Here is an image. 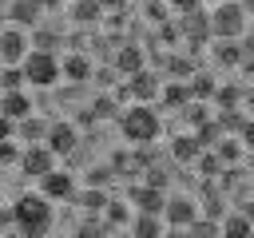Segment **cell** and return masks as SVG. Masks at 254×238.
<instances>
[{
	"label": "cell",
	"mask_w": 254,
	"mask_h": 238,
	"mask_svg": "<svg viewBox=\"0 0 254 238\" xmlns=\"http://www.w3.org/2000/svg\"><path fill=\"white\" fill-rule=\"evenodd\" d=\"M12 226L20 238H48L56 226V206L36 190V194H20L12 202Z\"/></svg>",
	"instance_id": "cell-1"
},
{
	"label": "cell",
	"mask_w": 254,
	"mask_h": 238,
	"mask_svg": "<svg viewBox=\"0 0 254 238\" xmlns=\"http://www.w3.org/2000/svg\"><path fill=\"white\" fill-rule=\"evenodd\" d=\"M20 87H24L20 63H0V95H4V91H20Z\"/></svg>",
	"instance_id": "cell-29"
},
{
	"label": "cell",
	"mask_w": 254,
	"mask_h": 238,
	"mask_svg": "<svg viewBox=\"0 0 254 238\" xmlns=\"http://www.w3.org/2000/svg\"><path fill=\"white\" fill-rule=\"evenodd\" d=\"M238 210H242V214H246V218H250V222H254V198H246V202H242V206H238Z\"/></svg>",
	"instance_id": "cell-43"
},
{
	"label": "cell",
	"mask_w": 254,
	"mask_h": 238,
	"mask_svg": "<svg viewBox=\"0 0 254 238\" xmlns=\"http://www.w3.org/2000/svg\"><path fill=\"white\" fill-rule=\"evenodd\" d=\"M8 226H12V206H4V202H0V234H4Z\"/></svg>",
	"instance_id": "cell-40"
},
{
	"label": "cell",
	"mask_w": 254,
	"mask_h": 238,
	"mask_svg": "<svg viewBox=\"0 0 254 238\" xmlns=\"http://www.w3.org/2000/svg\"><path fill=\"white\" fill-rule=\"evenodd\" d=\"M127 4H143V0H127Z\"/></svg>",
	"instance_id": "cell-47"
},
{
	"label": "cell",
	"mask_w": 254,
	"mask_h": 238,
	"mask_svg": "<svg viewBox=\"0 0 254 238\" xmlns=\"http://www.w3.org/2000/svg\"><path fill=\"white\" fill-rule=\"evenodd\" d=\"M95 4H99L103 12H123V8H127V0H95Z\"/></svg>",
	"instance_id": "cell-39"
},
{
	"label": "cell",
	"mask_w": 254,
	"mask_h": 238,
	"mask_svg": "<svg viewBox=\"0 0 254 238\" xmlns=\"http://www.w3.org/2000/svg\"><path fill=\"white\" fill-rule=\"evenodd\" d=\"M111 67H115L119 75H135L139 67H147V56H143V48H139V44H119V48H115Z\"/></svg>",
	"instance_id": "cell-15"
},
{
	"label": "cell",
	"mask_w": 254,
	"mask_h": 238,
	"mask_svg": "<svg viewBox=\"0 0 254 238\" xmlns=\"http://www.w3.org/2000/svg\"><path fill=\"white\" fill-rule=\"evenodd\" d=\"M123 238H131V234H127V230H123Z\"/></svg>",
	"instance_id": "cell-48"
},
{
	"label": "cell",
	"mask_w": 254,
	"mask_h": 238,
	"mask_svg": "<svg viewBox=\"0 0 254 238\" xmlns=\"http://www.w3.org/2000/svg\"><path fill=\"white\" fill-rule=\"evenodd\" d=\"M20 163V147H16V139H4L0 143V167H16Z\"/></svg>",
	"instance_id": "cell-34"
},
{
	"label": "cell",
	"mask_w": 254,
	"mask_h": 238,
	"mask_svg": "<svg viewBox=\"0 0 254 238\" xmlns=\"http://www.w3.org/2000/svg\"><path fill=\"white\" fill-rule=\"evenodd\" d=\"M99 16H103V8H99L95 0H75V4H71V20L83 24V28H87V24H99Z\"/></svg>",
	"instance_id": "cell-27"
},
{
	"label": "cell",
	"mask_w": 254,
	"mask_h": 238,
	"mask_svg": "<svg viewBox=\"0 0 254 238\" xmlns=\"http://www.w3.org/2000/svg\"><path fill=\"white\" fill-rule=\"evenodd\" d=\"M238 4H242V8H246V12H254V0H238Z\"/></svg>",
	"instance_id": "cell-45"
},
{
	"label": "cell",
	"mask_w": 254,
	"mask_h": 238,
	"mask_svg": "<svg viewBox=\"0 0 254 238\" xmlns=\"http://www.w3.org/2000/svg\"><path fill=\"white\" fill-rule=\"evenodd\" d=\"M28 178H40V175H48L52 167H56V155L44 147V143H28L24 151H20V163H16Z\"/></svg>",
	"instance_id": "cell-9"
},
{
	"label": "cell",
	"mask_w": 254,
	"mask_h": 238,
	"mask_svg": "<svg viewBox=\"0 0 254 238\" xmlns=\"http://www.w3.org/2000/svg\"><path fill=\"white\" fill-rule=\"evenodd\" d=\"M115 119H119L123 139L135 143V147H147V143L159 139V131H163V115H159L151 103H131V107H123Z\"/></svg>",
	"instance_id": "cell-2"
},
{
	"label": "cell",
	"mask_w": 254,
	"mask_h": 238,
	"mask_svg": "<svg viewBox=\"0 0 254 238\" xmlns=\"http://www.w3.org/2000/svg\"><path fill=\"white\" fill-rule=\"evenodd\" d=\"M4 20H8V16H4V8H0V28H4Z\"/></svg>",
	"instance_id": "cell-46"
},
{
	"label": "cell",
	"mask_w": 254,
	"mask_h": 238,
	"mask_svg": "<svg viewBox=\"0 0 254 238\" xmlns=\"http://www.w3.org/2000/svg\"><path fill=\"white\" fill-rule=\"evenodd\" d=\"M250 238H254V234H250Z\"/></svg>",
	"instance_id": "cell-50"
},
{
	"label": "cell",
	"mask_w": 254,
	"mask_h": 238,
	"mask_svg": "<svg viewBox=\"0 0 254 238\" xmlns=\"http://www.w3.org/2000/svg\"><path fill=\"white\" fill-rule=\"evenodd\" d=\"M0 238H4V234H0Z\"/></svg>",
	"instance_id": "cell-49"
},
{
	"label": "cell",
	"mask_w": 254,
	"mask_h": 238,
	"mask_svg": "<svg viewBox=\"0 0 254 238\" xmlns=\"http://www.w3.org/2000/svg\"><path fill=\"white\" fill-rule=\"evenodd\" d=\"M167 67H171V75H175V79H187V75H190V71H194V67H190V60H187V56H171V63H167Z\"/></svg>",
	"instance_id": "cell-35"
},
{
	"label": "cell",
	"mask_w": 254,
	"mask_h": 238,
	"mask_svg": "<svg viewBox=\"0 0 254 238\" xmlns=\"http://www.w3.org/2000/svg\"><path fill=\"white\" fill-rule=\"evenodd\" d=\"M242 111L254 115V87H246V95H242Z\"/></svg>",
	"instance_id": "cell-41"
},
{
	"label": "cell",
	"mask_w": 254,
	"mask_h": 238,
	"mask_svg": "<svg viewBox=\"0 0 254 238\" xmlns=\"http://www.w3.org/2000/svg\"><path fill=\"white\" fill-rule=\"evenodd\" d=\"M107 198H111V194H107L103 186H87V190H79V194H75L71 202H79V206H83V210H87L91 218H99V210L107 206Z\"/></svg>",
	"instance_id": "cell-24"
},
{
	"label": "cell",
	"mask_w": 254,
	"mask_h": 238,
	"mask_svg": "<svg viewBox=\"0 0 254 238\" xmlns=\"http://www.w3.org/2000/svg\"><path fill=\"white\" fill-rule=\"evenodd\" d=\"M32 111H36V107H32V95H28L24 87H20V91H4V95H0V115H8L12 123H16V119H24V115H32Z\"/></svg>",
	"instance_id": "cell-16"
},
{
	"label": "cell",
	"mask_w": 254,
	"mask_h": 238,
	"mask_svg": "<svg viewBox=\"0 0 254 238\" xmlns=\"http://www.w3.org/2000/svg\"><path fill=\"white\" fill-rule=\"evenodd\" d=\"M44 4V12H52V8H64V0H40Z\"/></svg>",
	"instance_id": "cell-44"
},
{
	"label": "cell",
	"mask_w": 254,
	"mask_h": 238,
	"mask_svg": "<svg viewBox=\"0 0 254 238\" xmlns=\"http://www.w3.org/2000/svg\"><path fill=\"white\" fill-rule=\"evenodd\" d=\"M36 182H40V194L48 202H71L75 198V178L67 171H60V167H52L48 175H40Z\"/></svg>",
	"instance_id": "cell-7"
},
{
	"label": "cell",
	"mask_w": 254,
	"mask_h": 238,
	"mask_svg": "<svg viewBox=\"0 0 254 238\" xmlns=\"http://www.w3.org/2000/svg\"><path fill=\"white\" fill-rule=\"evenodd\" d=\"M159 75L155 71H147V67H139L135 75H123V87H127V95H131V103H151V99H159Z\"/></svg>",
	"instance_id": "cell-8"
},
{
	"label": "cell",
	"mask_w": 254,
	"mask_h": 238,
	"mask_svg": "<svg viewBox=\"0 0 254 238\" xmlns=\"http://www.w3.org/2000/svg\"><path fill=\"white\" fill-rule=\"evenodd\" d=\"M163 238H187V226H167Z\"/></svg>",
	"instance_id": "cell-42"
},
{
	"label": "cell",
	"mask_w": 254,
	"mask_h": 238,
	"mask_svg": "<svg viewBox=\"0 0 254 238\" xmlns=\"http://www.w3.org/2000/svg\"><path fill=\"white\" fill-rule=\"evenodd\" d=\"M4 16L16 24V28H36V24H44V4L40 0H8L4 4Z\"/></svg>",
	"instance_id": "cell-12"
},
{
	"label": "cell",
	"mask_w": 254,
	"mask_h": 238,
	"mask_svg": "<svg viewBox=\"0 0 254 238\" xmlns=\"http://www.w3.org/2000/svg\"><path fill=\"white\" fill-rule=\"evenodd\" d=\"M111 178H115V167H91V171H87V186H103V190H107Z\"/></svg>",
	"instance_id": "cell-32"
},
{
	"label": "cell",
	"mask_w": 254,
	"mask_h": 238,
	"mask_svg": "<svg viewBox=\"0 0 254 238\" xmlns=\"http://www.w3.org/2000/svg\"><path fill=\"white\" fill-rule=\"evenodd\" d=\"M214 87H218V79H214L210 71H190V75H187V91H190V99H210Z\"/></svg>",
	"instance_id": "cell-22"
},
{
	"label": "cell",
	"mask_w": 254,
	"mask_h": 238,
	"mask_svg": "<svg viewBox=\"0 0 254 238\" xmlns=\"http://www.w3.org/2000/svg\"><path fill=\"white\" fill-rule=\"evenodd\" d=\"M163 230H167V222L159 214H135L127 222V234L131 238H163Z\"/></svg>",
	"instance_id": "cell-19"
},
{
	"label": "cell",
	"mask_w": 254,
	"mask_h": 238,
	"mask_svg": "<svg viewBox=\"0 0 254 238\" xmlns=\"http://www.w3.org/2000/svg\"><path fill=\"white\" fill-rule=\"evenodd\" d=\"M75 238H111V234H107V230H103V226H99L95 218H87V222H83V226L75 230Z\"/></svg>",
	"instance_id": "cell-36"
},
{
	"label": "cell",
	"mask_w": 254,
	"mask_h": 238,
	"mask_svg": "<svg viewBox=\"0 0 254 238\" xmlns=\"http://www.w3.org/2000/svg\"><path fill=\"white\" fill-rule=\"evenodd\" d=\"M12 135H16V123H12L8 115H0V143H4V139H12Z\"/></svg>",
	"instance_id": "cell-37"
},
{
	"label": "cell",
	"mask_w": 254,
	"mask_h": 238,
	"mask_svg": "<svg viewBox=\"0 0 254 238\" xmlns=\"http://www.w3.org/2000/svg\"><path fill=\"white\" fill-rule=\"evenodd\" d=\"M187 238H218V222H210V218H194V222L187 226Z\"/></svg>",
	"instance_id": "cell-31"
},
{
	"label": "cell",
	"mask_w": 254,
	"mask_h": 238,
	"mask_svg": "<svg viewBox=\"0 0 254 238\" xmlns=\"http://www.w3.org/2000/svg\"><path fill=\"white\" fill-rule=\"evenodd\" d=\"M60 75H64L67 83H87V79L95 75V63H91L83 52H71V56L60 60Z\"/></svg>",
	"instance_id": "cell-14"
},
{
	"label": "cell",
	"mask_w": 254,
	"mask_h": 238,
	"mask_svg": "<svg viewBox=\"0 0 254 238\" xmlns=\"http://www.w3.org/2000/svg\"><path fill=\"white\" fill-rule=\"evenodd\" d=\"M214 63H222V67H238L242 60H246V48L238 44V40H214Z\"/></svg>",
	"instance_id": "cell-20"
},
{
	"label": "cell",
	"mask_w": 254,
	"mask_h": 238,
	"mask_svg": "<svg viewBox=\"0 0 254 238\" xmlns=\"http://www.w3.org/2000/svg\"><path fill=\"white\" fill-rule=\"evenodd\" d=\"M183 119H187V127L194 131V127H202V123L210 119V111H206V103H202V99H190V103L183 107Z\"/></svg>",
	"instance_id": "cell-30"
},
{
	"label": "cell",
	"mask_w": 254,
	"mask_h": 238,
	"mask_svg": "<svg viewBox=\"0 0 254 238\" xmlns=\"http://www.w3.org/2000/svg\"><path fill=\"white\" fill-rule=\"evenodd\" d=\"M44 147L60 159V155H71L75 147H79V131H75V123H67V119H52L48 123V135H44Z\"/></svg>",
	"instance_id": "cell-6"
},
{
	"label": "cell",
	"mask_w": 254,
	"mask_h": 238,
	"mask_svg": "<svg viewBox=\"0 0 254 238\" xmlns=\"http://www.w3.org/2000/svg\"><path fill=\"white\" fill-rule=\"evenodd\" d=\"M20 71H24V83H32V87H56L60 83V56L28 48V56L20 60Z\"/></svg>",
	"instance_id": "cell-4"
},
{
	"label": "cell",
	"mask_w": 254,
	"mask_h": 238,
	"mask_svg": "<svg viewBox=\"0 0 254 238\" xmlns=\"http://www.w3.org/2000/svg\"><path fill=\"white\" fill-rule=\"evenodd\" d=\"M250 28V16L238 0H218L210 12V40H242Z\"/></svg>",
	"instance_id": "cell-3"
},
{
	"label": "cell",
	"mask_w": 254,
	"mask_h": 238,
	"mask_svg": "<svg viewBox=\"0 0 254 238\" xmlns=\"http://www.w3.org/2000/svg\"><path fill=\"white\" fill-rule=\"evenodd\" d=\"M242 95H246V87H238V83H218V87H214V99H218L222 111L242 107Z\"/></svg>",
	"instance_id": "cell-26"
},
{
	"label": "cell",
	"mask_w": 254,
	"mask_h": 238,
	"mask_svg": "<svg viewBox=\"0 0 254 238\" xmlns=\"http://www.w3.org/2000/svg\"><path fill=\"white\" fill-rule=\"evenodd\" d=\"M179 32H183V48L187 52H198L202 44H210V12L198 4L190 12L179 16Z\"/></svg>",
	"instance_id": "cell-5"
},
{
	"label": "cell",
	"mask_w": 254,
	"mask_h": 238,
	"mask_svg": "<svg viewBox=\"0 0 254 238\" xmlns=\"http://www.w3.org/2000/svg\"><path fill=\"white\" fill-rule=\"evenodd\" d=\"M28 32L24 28H0V63H20L24 56H28Z\"/></svg>",
	"instance_id": "cell-11"
},
{
	"label": "cell",
	"mask_w": 254,
	"mask_h": 238,
	"mask_svg": "<svg viewBox=\"0 0 254 238\" xmlns=\"http://www.w3.org/2000/svg\"><path fill=\"white\" fill-rule=\"evenodd\" d=\"M198 151H202V147H198L194 131H190V135H175V139H171V155H175V163H194V159H198Z\"/></svg>",
	"instance_id": "cell-23"
},
{
	"label": "cell",
	"mask_w": 254,
	"mask_h": 238,
	"mask_svg": "<svg viewBox=\"0 0 254 238\" xmlns=\"http://www.w3.org/2000/svg\"><path fill=\"white\" fill-rule=\"evenodd\" d=\"M131 206L139 210V214H159L163 218V202H167V190L163 186H151V182H143V186H131Z\"/></svg>",
	"instance_id": "cell-13"
},
{
	"label": "cell",
	"mask_w": 254,
	"mask_h": 238,
	"mask_svg": "<svg viewBox=\"0 0 254 238\" xmlns=\"http://www.w3.org/2000/svg\"><path fill=\"white\" fill-rule=\"evenodd\" d=\"M0 202H4V198H0Z\"/></svg>",
	"instance_id": "cell-51"
},
{
	"label": "cell",
	"mask_w": 254,
	"mask_h": 238,
	"mask_svg": "<svg viewBox=\"0 0 254 238\" xmlns=\"http://www.w3.org/2000/svg\"><path fill=\"white\" fill-rule=\"evenodd\" d=\"M194 167H198V175H202L206 182H214V178L222 175V159H218L214 151H198V159H194Z\"/></svg>",
	"instance_id": "cell-28"
},
{
	"label": "cell",
	"mask_w": 254,
	"mask_h": 238,
	"mask_svg": "<svg viewBox=\"0 0 254 238\" xmlns=\"http://www.w3.org/2000/svg\"><path fill=\"white\" fill-rule=\"evenodd\" d=\"M250 234H254V222L242 210H226L218 218V238H250Z\"/></svg>",
	"instance_id": "cell-18"
},
{
	"label": "cell",
	"mask_w": 254,
	"mask_h": 238,
	"mask_svg": "<svg viewBox=\"0 0 254 238\" xmlns=\"http://www.w3.org/2000/svg\"><path fill=\"white\" fill-rule=\"evenodd\" d=\"M119 111H123V107H119V99L103 91V95H95V99H91V111H87V119H95V123H103V119H115Z\"/></svg>",
	"instance_id": "cell-25"
},
{
	"label": "cell",
	"mask_w": 254,
	"mask_h": 238,
	"mask_svg": "<svg viewBox=\"0 0 254 238\" xmlns=\"http://www.w3.org/2000/svg\"><path fill=\"white\" fill-rule=\"evenodd\" d=\"M143 12H147V20H151V24H163L171 8H167L163 0H143Z\"/></svg>",
	"instance_id": "cell-33"
},
{
	"label": "cell",
	"mask_w": 254,
	"mask_h": 238,
	"mask_svg": "<svg viewBox=\"0 0 254 238\" xmlns=\"http://www.w3.org/2000/svg\"><path fill=\"white\" fill-rule=\"evenodd\" d=\"M159 99L167 103V107H187L190 103V91H187V79H171V83H159Z\"/></svg>",
	"instance_id": "cell-21"
},
{
	"label": "cell",
	"mask_w": 254,
	"mask_h": 238,
	"mask_svg": "<svg viewBox=\"0 0 254 238\" xmlns=\"http://www.w3.org/2000/svg\"><path fill=\"white\" fill-rule=\"evenodd\" d=\"M48 123L52 119H44V115H24V119H16V135L12 139H20V143H44V135H48Z\"/></svg>",
	"instance_id": "cell-17"
},
{
	"label": "cell",
	"mask_w": 254,
	"mask_h": 238,
	"mask_svg": "<svg viewBox=\"0 0 254 238\" xmlns=\"http://www.w3.org/2000/svg\"><path fill=\"white\" fill-rule=\"evenodd\" d=\"M198 218V202L190 194H167L163 202V222L167 226H190Z\"/></svg>",
	"instance_id": "cell-10"
},
{
	"label": "cell",
	"mask_w": 254,
	"mask_h": 238,
	"mask_svg": "<svg viewBox=\"0 0 254 238\" xmlns=\"http://www.w3.org/2000/svg\"><path fill=\"white\" fill-rule=\"evenodd\" d=\"M198 4H202V0H171L167 8H175V12L183 16V12H190V8H198Z\"/></svg>",
	"instance_id": "cell-38"
}]
</instances>
